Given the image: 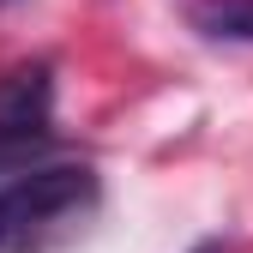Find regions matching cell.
Instances as JSON below:
<instances>
[{"label": "cell", "mask_w": 253, "mask_h": 253, "mask_svg": "<svg viewBox=\"0 0 253 253\" xmlns=\"http://www.w3.org/2000/svg\"><path fill=\"white\" fill-rule=\"evenodd\" d=\"M103 205L90 163H24L0 187V253H54L73 241Z\"/></svg>", "instance_id": "cell-1"}, {"label": "cell", "mask_w": 253, "mask_h": 253, "mask_svg": "<svg viewBox=\"0 0 253 253\" xmlns=\"http://www.w3.org/2000/svg\"><path fill=\"white\" fill-rule=\"evenodd\" d=\"M48 145H54V67L30 60L0 79V175H18Z\"/></svg>", "instance_id": "cell-2"}, {"label": "cell", "mask_w": 253, "mask_h": 253, "mask_svg": "<svg viewBox=\"0 0 253 253\" xmlns=\"http://www.w3.org/2000/svg\"><path fill=\"white\" fill-rule=\"evenodd\" d=\"M187 24L211 42H253V0H193Z\"/></svg>", "instance_id": "cell-3"}, {"label": "cell", "mask_w": 253, "mask_h": 253, "mask_svg": "<svg viewBox=\"0 0 253 253\" xmlns=\"http://www.w3.org/2000/svg\"><path fill=\"white\" fill-rule=\"evenodd\" d=\"M187 253H229L223 241H199V247H187Z\"/></svg>", "instance_id": "cell-4"}, {"label": "cell", "mask_w": 253, "mask_h": 253, "mask_svg": "<svg viewBox=\"0 0 253 253\" xmlns=\"http://www.w3.org/2000/svg\"><path fill=\"white\" fill-rule=\"evenodd\" d=\"M0 6H18V0H0Z\"/></svg>", "instance_id": "cell-5"}]
</instances>
